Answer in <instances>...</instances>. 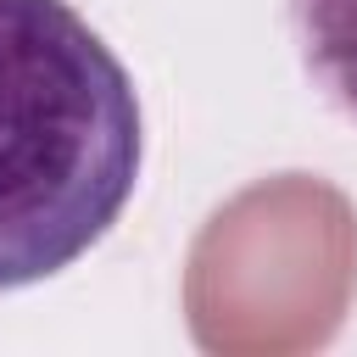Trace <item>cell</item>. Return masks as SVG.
<instances>
[{
	"mask_svg": "<svg viewBox=\"0 0 357 357\" xmlns=\"http://www.w3.org/2000/svg\"><path fill=\"white\" fill-rule=\"evenodd\" d=\"M139 178V100L67 0H0V290L78 262Z\"/></svg>",
	"mask_w": 357,
	"mask_h": 357,
	"instance_id": "cell-1",
	"label": "cell"
},
{
	"mask_svg": "<svg viewBox=\"0 0 357 357\" xmlns=\"http://www.w3.org/2000/svg\"><path fill=\"white\" fill-rule=\"evenodd\" d=\"M357 296V206L318 173L229 195L184 262V324L212 357H301L340 335Z\"/></svg>",
	"mask_w": 357,
	"mask_h": 357,
	"instance_id": "cell-2",
	"label": "cell"
},
{
	"mask_svg": "<svg viewBox=\"0 0 357 357\" xmlns=\"http://www.w3.org/2000/svg\"><path fill=\"white\" fill-rule=\"evenodd\" d=\"M307 73L324 95L357 117V0H290Z\"/></svg>",
	"mask_w": 357,
	"mask_h": 357,
	"instance_id": "cell-3",
	"label": "cell"
}]
</instances>
